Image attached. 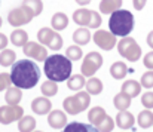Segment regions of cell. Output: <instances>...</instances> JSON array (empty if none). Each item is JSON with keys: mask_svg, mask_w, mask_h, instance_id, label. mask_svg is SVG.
Wrapping results in <instances>:
<instances>
[{"mask_svg": "<svg viewBox=\"0 0 153 132\" xmlns=\"http://www.w3.org/2000/svg\"><path fill=\"white\" fill-rule=\"evenodd\" d=\"M40 67L36 61L31 59H21L15 61L10 70L12 85L19 89H31L40 79Z\"/></svg>", "mask_w": 153, "mask_h": 132, "instance_id": "cell-1", "label": "cell"}, {"mask_svg": "<svg viewBox=\"0 0 153 132\" xmlns=\"http://www.w3.org/2000/svg\"><path fill=\"white\" fill-rule=\"evenodd\" d=\"M43 71L46 77L53 82H65L70 79L71 71H73V64L65 55L53 53L45 59Z\"/></svg>", "mask_w": 153, "mask_h": 132, "instance_id": "cell-2", "label": "cell"}, {"mask_svg": "<svg viewBox=\"0 0 153 132\" xmlns=\"http://www.w3.org/2000/svg\"><path fill=\"white\" fill-rule=\"evenodd\" d=\"M134 15L129 10L117 9L110 15L108 28L116 37H126L134 30Z\"/></svg>", "mask_w": 153, "mask_h": 132, "instance_id": "cell-3", "label": "cell"}, {"mask_svg": "<svg viewBox=\"0 0 153 132\" xmlns=\"http://www.w3.org/2000/svg\"><path fill=\"white\" fill-rule=\"evenodd\" d=\"M117 52L126 61L135 62L141 58V47L132 37H122L117 43Z\"/></svg>", "mask_w": 153, "mask_h": 132, "instance_id": "cell-4", "label": "cell"}, {"mask_svg": "<svg viewBox=\"0 0 153 132\" xmlns=\"http://www.w3.org/2000/svg\"><path fill=\"white\" fill-rule=\"evenodd\" d=\"M34 18V13L33 10L25 6V4H21L19 7H15L12 10H9L7 13V21L12 27H21V25H25L28 22H31V19Z\"/></svg>", "mask_w": 153, "mask_h": 132, "instance_id": "cell-5", "label": "cell"}, {"mask_svg": "<svg viewBox=\"0 0 153 132\" xmlns=\"http://www.w3.org/2000/svg\"><path fill=\"white\" fill-rule=\"evenodd\" d=\"M102 65V55L100 52H89L88 55H85L82 67H80V73L85 77H92Z\"/></svg>", "mask_w": 153, "mask_h": 132, "instance_id": "cell-6", "label": "cell"}, {"mask_svg": "<svg viewBox=\"0 0 153 132\" xmlns=\"http://www.w3.org/2000/svg\"><path fill=\"white\" fill-rule=\"evenodd\" d=\"M24 116V108L19 105H3L0 107V123L10 125L12 122H18Z\"/></svg>", "mask_w": 153, "mask_h": 132, "instance_id": "cell-7", "label": "cell"}, {"mask_svg": "<svg viewBox=\"0 0 153 132\" xmlns=\"http://www.w3.org/2000/svg\"><path fill=\"white\" fill-rule=\"evenodd\" d=\"M94 43L97 44L102 50H111L116 46V36L111 31H105V30H97L92 36Z\"/></svg>", "mask_w": 153, "mask_h": 132, "instance_id": "cell-8", "label": "cell"}, {"mask_svg": "<svg viewBox=\"0 0 153 132\" xmlns=\"http://www.w3.org/2000/svg\"><path fill=\"white\" fill-rule=\"evenodd\" d=\"M22 50H24L25 56H28L30 59H34V61H45L48 58V49L42 43L28 42L22 47Z\"/></svg>", "mask_w": 153, "mask_h": 132, "instance_id": "cell-9", "label": "cell"}, {"mask_svg": "<svg viewBox=\"0 0 153 132\" xmlns=\"http://www.w3.org/2000/svg\"><path fill=\"white\" fill-rule=\"evenodd\" d=\"M52 108V102L48 96H39V98H34L33 102H31V110L39 114V116H43V114H49Z\"/></svg>", "mask_w": 153, "mask_h": 132, "instance_id": "cell-10", "label": "cell"}, {"mask_svg": "<svg viewBox=\"0 0 153 132\" xmlns=\"http://www.w3.org/2000/svg\"><path fill=\"white\" fill-rule=\"evenodd\" d=\"M48 123L53 129H64L67 126V116L61 110H51L48 114Z\"/></svg>", "mask_w": 153, "mask_h": 132, "instance_id": "cell-11", "label": "cell"}, {"mask_svg": "<svg viewBox=\"0 0 153 132\" xmlns=\"http://www.w3.org/2000/svg\"><path fill=\"white\" fill-rule=\"evenodd\" d=\"M114 123L120 128V129H131L135 123V117L132 113H129L128 110H120L114 119Z\"/></svg>", "mask_w": 153, "mask_h": 132, "instance_id": "cell-12", "label": "cell"}, {"mask_svg": "<svg viewBox=\"0 0 153 132\" xmlns=\"http://www.w3.org/2000/svg\"><path fill=\"white\" fill-rule=\"evenodd\" d=\"M62 108L65 110V113H68L70 116H76L79 113H82V107L77 101V98L73 95V96H67L64 101H62Z\"/></svg>", "mask_w": 153, "mask_h": 132, "instance_id": "cell-13", "label": "cell"}, {"mask_svg": "<svg viewBox=\"0 0 153 132\" xmlns=\"http://www.w3.org/2000/svg\"><path fill=\"white\" fill-rule=\"evenodd\" d=\"M92 36H91V31L88 27H79L74 33H73V40L74 43L79 44V46H85L91 42Z\"/></svg>", "mask_w": 153, "mask_h": 132, "instance_id": "cell-14", "label": "cell"}, {"mask_svg": "<svg viewBox=\"0 0 153 132\" xmlns=\"http://www.w3.org/2000/svg\"><path fill=\"white\" fill-rule=\"evenodd\" d=\"M91 12L92 10H89V9H86V7H80V9H77V10H74L73 12V21L77 24V25H80V27H88V24H89V19H91Z\"/></svg>", "mask_w": 153, "mask_h": 132, "instance_id": "cell-15", "label": "cell"}, {"mask_svg": "<svg viewBox=\"0 0 153 132\" xmlns=\"http://www.w3.org/2000/svg\"><path fill=\"white\" fill-rule=\"evenodd\" d=\"M62 132H98V129L91 123H80V122H71L67 123V126Z\"/></svg>", "mask_w": 153, "mask_h": 132, "instance_id": "cell-16", "label": "cell"}, {"mask_svg": "<svg viewBox=\"0 0 153 132\" xmlns=\"http://www.w3.org/2000/svg\"><path fill=\"white\" fill-rule=\"evenodd\" d=\"M10 43L13 46H18V47H24L25 44L28 43V34L25 30L22 28H15L12 33H10Z\"/></svg>", "mask_w": 153, "mask_h": 132, "instance_id": "cell-17", "label": "cell"}, {"mask_svg": "<svg viewBox=\"0 0 153 132\" xmlns=\"http://www.w3.org/2000/svg\"><path fill=\"white\" fill-rule=\"evenodd\" d=\"M22 99V92L21 89L16 86H10L6 89V95H4V101L9 105H18Z\"/></svg>", "mask_w": 153, "mask_h": 132, "instance_id": "cell-18", "label": "cell"}, {"mask_svg": "<svg viewBox=\"0 0 153 132\" xmlns=\"http://www.w3.org/2000/svg\"><path fill=\"white\" fill-rule=\"evenodd\" d=\"M120 92H123V93L129 95L131 98L138 96V95H140V92H141V83H140V82H137V80H125V82H123V85H122Z\"/></svg>", "mask_w": 153, "mask_h": 132, "instance_id": "cell-19", "label": "cell"}, {"mask_svg": "<svg viewBox=\"0 0 153 132\" xmlns=\"http://www.w3.org/2000/svg\"><path fill=\"white\" fill-rule=\"evenodd\" d=\"M51 25H52L51 28H53L55 31H61V30L67 28V25H68V16L65 13H62V12L53 13V16H52V19H51Z\"/></svg>", "mask_w": 153, "mask_h": 132, "instance_id": "cell-20", "label": "cell"}, {"mask_svg": "<svg viewBox=\"0 0 153 132\" xmlns=\"http://www.w3.org/2000/svg\"><path fill=\"white\" fill-rule=\"evenodd\" d=\"M110 74H111V77L116 79V80L123 79V77L128 74V67H126V64L122 62V61H116V62H113L111 67H110Z\"/></svg>", "mask_w": 153, "mask_h": 132, "instance_id": "cell-21", "label": "cell"}, {"mask_svg": "<svg viewBox=\"0 0 153 132\" xmlns=\"http://www.w3.org/2000/svg\"><path fill=\"white\" fill-rule=\"evenodd\" d=\"M122 0H101L100 1V12L101 13H113L122 7Z\"/></svg>", "mask_w": 153, "mask_h": 132, "instance_id": "cell-22", "label": "cell"}, {"mask_svg": "<svg viewBox=\"0 0 153 132\" xmlns=\"http://www.w3.org/2000/svg\"><path fill=\"white\" fill-rule=\"evenodd\" d=\"M36 129V119L33 116H22L18 120V131L19 132H33Z\"/></svg>", "mask_w": 153, "mask_h": 132, "instance_id": "cell-23", "label": "cell"}, {"mask_svg": "<svg viewBox=\"0 0 153 132\" xmlns=\"http://www.w3.org/2000/svg\"><path fill=\"white\" fill-rule=\"evenodd\" d=\"M55 30L53 28H49V27H43L37 31V40L39 43H42L43 46H49V43L52 42L53 36H55Z\"/></svg>", "mask_w": 153, "mask_h": 132, "instance_id": "cell-24", "label": "cell"}, {"mask_svg": "<svg viewBox=\"0 0 153 132\" xmlns=\"http://www.w3.org/2000/svg\"><path fill=\"white\" fill-rule=\"evenodd\" d=\"M85 88H86V92L89 93V95H100L102 92V82L100 79H97V77H89L88 80H86V85H85Z\"/></svg>", "mask_w": 153, "mask_h": 132, "instance_id": "cell-25", "label": "cell"}, {"mask_svg": "<svg viewBox=\"0 0 153 132\" xmlns=\"http://www.w3.org/2000/svg\"><path fill=\"white\" fill-rule=\"evenodd\" d=\"M131 96L129 95H126V93H123V92H119L114 98H113V104H114V107L120 111V110H126V108H129V105H131Z\"/></svg>", "mask_w": 153, "mask_h": 132, "instance_id": "cell-26", "label": "cell"}, {"mask_svg": "<svg viewBox=\"0 0 153 132\" xmlns=\"http://www.w3.org/2000/svg\"><path fill=\"white\" fill-rule=\"evenodd\" d=\"M105 116H107V114H105L104 108H101V107H94V108H91V110L88 111V120H89V123L94 125V126H97Z\"/></svg>", "mask_w": 153, "mask_h": 132, "instance_id": "cell-27", "label": "cell"}, {"mask_svg": "<svg viewBox=\"0 0 153 132\" xmlns=\"http://www.w3.org/2000/svg\"><path fill=\"white\" fill-rule=\"evenodd\" d=\"M85 85H86V80H85L83 74H73L67 80V88L71 89V90H82Z\"/></svg>", "mask_w": 153, "mask_h": 132, "instance_id": "cell-28", "label": "cell"}, {"mask_svg": "<svg viewBox=\"0 0 153 132\" xmlns=\"http://www.w3.org/2000/svg\"><path fill=\"white\" fill-rule=\"evenodd\" d=\"M137 123L143 129H147V128L153 126V113L150 110H147V108L143 110V111H140L138 119H137Z\"/></svg>", "mask_w": 153, "mask_h": 132, "instance_id": "cell-29", "label": "cell"}, {"mask_svg": "<svg viewBox=\"0 0 153 132\" xmlns=\"http://www.w3.org/2000/svg\"><path fill=\"white\" fill-rule=\"evenodd\" d=\"M16 61V53L12 49H3L0 52V65L1 67H10Z\"/></svg>", "mask_w": 153, "mask_h": 132, "instance_id": "cell-30", "label": "cell"}, {"mask_svg": "<svg viewBox=\"0 0 153 132\" xmlns=\"http://www.w3.org/2000/svg\"><path fill=\"white\" fill-rule=\"evenodd\" d=\"M40 90H42L43 96H55L56 92H58V83L48 79V80L43 82V85L40 86Z\"/></svg>", "mask_w": 153, "mask_h": 132, "instance_id": "cell-31", "label": "cell"}, {"mask_svg": "<svg viewBox=\"0 0 153 132\" xmlns=\"http://www.w3.org/2000/svg\"><path fill=\"white\" fill-rule=\"evenodd\" d=\"M82 49L79 44H71L65 49V56L70 59V61H79L82 58Z\"/></svg>", "mask_w": 153, "mask_h": 132, "instance_id": "cell-32", "label": "cell"}, {"mask_svg": "<svg viewBox=\"0 0 153 132\" xmlns=\"http://www.w3.org/2000/svg\"><path fill=\"white\" fill-rule=\"evenodd\" d=\"M97 129H98V132H111L113 131V128H114V120L107 114L104 119H102L101 122L95 126Z\"/></svg>", "mask_w": 153, "mask_h": 132, "instance_id": "cell-33", "label": "cell"}, {"mask_svg": "<svg viewBox=\"0 0 153 132\" xmlns=\"http://www.w3.org/2000/svg\"><path fill=\"white\" fill-rule=\"evenodd\" d=\"M22 4L28 6V7L33 10L34 16L40 15L42 10H43V3H42V0H22Z\"/></svg>", "mask_w": 153, "mask_h": 132, "instance_id": "cell-34", "label": "cell"}, {"mask_svg": "<svg viewBox=\"0 0 153 132\" xmlns=\"http://www.w3.org/2000/svg\"><path fill=\"white\" fill-rule=\"evenodd\" d=\"M74 96L77 98V101H79V104H80L82 110L85 111V110L89 107V104H91V95H89L86 90H79Z\"/></svg>", "mask_w": 153, "mask_h": 132, "instance_id": "cell-35", "label": "cell"}, {"mask_svg": "<svg viewBox=\"0 0 153 132\" xmlns=\"http://www.w3.org/2000/svg\"><path fill=\"white\" fill-rule=\"evenodd\" d=\"M140 83H141V86H143V88H146V89L153 88V70L146 71V73L141 76Z\"/></svg>", "mask_w": 153, "mask_h": 132, "instance_id": "cell-36", "label": "cell"}, {"mask_svg": "<svg viewBox=\"0 0 153 132\" xmlns=\"http://www.w3.org/2000/svg\"><path fill=\"white\" fill-rule=\"evenodd\" d=\"M102 19H101V15L98 13V12H95V10H92L91 12V19H89V24H88V28H94V30H97L100 25H101Z\"/></svg>", "mask_w": 153, "mask_h": 132, "instance_id": "cell-37", "label": "cell"}, {"mask_svg": "<svg viewBox=\"0 0 153 132\" xmlns=\"http://www.w3.org/2000/svg\"><path fill=\"white\" fill-rule=\"evenodd\" d=\"M10 85H12L10 74H7V73H0V92H1V90H6L7 88H10Z\"/></svg>", "mask_w": 153, "mask_h": 132, "instance_id": "cell-38", "label": "cell"}, {"mask_svg": "<svg viewBox=\"0 0 153 132\" xmlns=\"http://www.w3.org/2000/svg\"><path fill=\"white\" fill-rule=\"evenodd\" d=\"M141 104H143V107L147 108V110L153 108V92L149 90V92H146V93L141 95Z\"/></svg>", "mask_w": 153, "mask_h": 132, "instance_id": "cell-39", "label": "cell"}, {"mask_svg": "<svg viewBox=\"0 0 153 132\" xmlns=\"http://www.w3.org/2000/svg\"><path fill=\"white\" fill-rule=\"evenodd\" d=\"M62 43H64V42H62V37H61V36H59V33L56 31V33H55V36H53V39H52V42L49 43L48 47H49L51 50H59V49L62 47Z\"/></svg>", "mask_w": 153, "mask_h": 132, "instance_id": "cell-40", "label": "cell"}, {"mask_svg": "<svg viewBox=\"0 0 153 132\" xmlns=\"http://www.w3.org/2000/svg\"><path fill=\"white\" fill-rule=\"evenodd\" d=\"M143 64H144L146 68L153 70V50L147 52V53L144 55V58H143Z\"/></svg>", "mask_w": 153, "mask_h": 132, "instance_id": "cell-41", "label": "cell"}, {"mask_svg": "<svg viewBox=\"0 0 153 132\" xmlns=\"http://www.w3.org/2000/svg\"><path fill=\"white\" fill-rule=\"evenodd\" d=\"M132 3H134V9H135V10H141V9L146 6L147 0H134Z\"/></svg>", "mask_w": 153, "mask_h": 132, "instance_id": "cell-42", "label": "cell"}, {"mask_svg": "<svg viewBox=\"0 0 153 132\" xmlns=\"http://www.w3.org/2000/svg\"><path fill=\"white\" fill-rule=\"evenodd\" d=\"M7 42H9V39L3 34V33H0V50H3V49H6V46H7Z\"/></svg>", "mask_w": 153, "mask_h": 132, "instance_id": "cell-43", "label": "cell"}, {"mask_svg": "<svg viewBox=\"0 0 153 132\" xmlns=\"http://www.w3.org/2000/svg\"><path fill=\"white\" fill-rule=\"evenodd\" d=\"M147 44L150 46V49H153V30L147 34Z\"/></svg>", "mask_w": 153, "mask_h": 132, "instance_id": "cell-44", "label": "cell"}, {"mask_svg": "<svg viewBox=\"0 0 153 132\" xmlns=\"http://www.w3.org/2000/svg\"><path fill=\"white\" fill-rule=\"evenodd\" d=\"M74 1H76L77 4H80V6L83 7V6H86V4H89V3H91L92 0H74Z\"/></svg>", "mask_w": 153, "mask_h": 132, "instance_id": "cell-45", "label": "cell"}, {"mask_svg": "<svg viewBox=\"0 0 153 132\" xmlns=\"http://www.w3.org/2000/svg\"><path fill=\"white\" fill-rule=\"evenodd\" d=\"M1 22H3V21H1V16H0V27H1Z\"/></svg>", "mask_w": 153, "mask_h": 132, "instance_id": "cell-46", "label": "cell"}, {"mask_svg": "<svg viewBox=\"0 0 153 132\" xmlns=\"http://www.w3.org/2000/svg\"><path fill=\"white\" fill-rule=\"evenodd\" d=\"M33 132H43V131H33Z\"/></svg>", "mask_w": 153, "mask_h": 132, "instance_id": "cell-47", "label": "cell"}]
</instances>
